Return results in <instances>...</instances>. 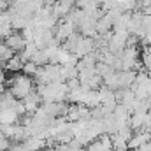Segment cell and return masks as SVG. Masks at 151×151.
<instances>
[{
  "mask_svg": "<svg viewBox=\"0 0 151 151\" xmlns=\"http://www.w3.org/2000/svg\"><path fill=\"white\" fill-rule=\"evenodd\" d=\"M35 90V83L30 76L25 74H14L9 79V93L16 99V100H23L28 93H32Z\"/></svg>",
  "mask_w": 151,
  "mask_h": 151,
  "instance_id": "6da1fadb",
  "label": "cell"
},
{
  "mask_svg": "<svg viewBox=\"0 0 151 151\" xmlns=\"http://www.w3.org/2000/svg\"><path fill=\"white\" fill-rule=\"evenodd\" d=\"M128 37H130L128 32H113L111 37H109V40H107V49H109V53L119 55V53L127 47Z\"/></svg>",
  "mask_w": 151,
  "mask_h": 151,
  "instance_id": "7a4b0ae2",
  "label": "cell"
},
{
  "mask_svg": "<svg viewBox=\"0 0 151 151\" xmlns=\"http://www.w3.org/2000/svg\"><path fill=\"white\" fill-rule=\"evenodd\" d=\"M4 44H5L12 53H21L23 47H25V44H27V40H25V37L21 35V32L12 30L7 37H4Z\"/></svg>",
  "mask_w": 151,
  "mask_h": 151,
  "instance_id": "3957f363",
  "label": "cell"
},
{
  "mask_svg": "<svg viewBox=\"0 0 151 151\" xmlns=\"http://www.w3.org/2000/svg\"><path fill=\"white\" fill-rule=\"evenodd\" d=\"M21 104H23V107H25L27 114H34L39 107L42 106V99H40V95H39L37 91L34 90L32 93H28V95L21 100Z\"/></svg>",
  "mask_w": 151,
  "mask_h": 151,
  "instance_id": "277c9868",
  "label": "cell"
},
{
  "mask_svg": "<svg viewBox=\"0 0 151 151\" xmlns=\"http://www.w3.org/2000/svg\"><path fill=\"white\" fill-rule=\"evenodd\" d=\"M151 141V134L150 132H137V134H134L132 135V139L127 142V148L132 151L139 150L141 146H144L146 142H150Z\"/></svg>",
  "mask_w": 151,
  "mask_h": 151,
  "instance_id": "5b68a950",
  "label": "cell"
},
{
  "mask_svg": "<svg viewBox=\"0 0 151 151\" xmlns=\"http://www.w3.org/2000/svg\"><path fill=\"white\" fill-rule=\"evenodd\" d=\"M142 12H144V14H148V16H151V5H150V7H148V9H144Z\"/></svg>",
  "mask_w": 151,
  "mask_h": 151,
  "instance_id": "8992f818",
  "label": "cell"
},
{
  "mask_svg": "<svg viewBox=\"0 0 151 151\" xmlns=\"http://www.w3.org/2000/svg\"><path fill=\"white\" fill-rule=\"evenodd\" d=\"M113 151H121V150H113Z\"/></svg>",
  "mask_w": 151,
  "mask_h": 151,
  "instance_id": "52a82bcc",
  "label": "cell"
}]
</instances>
